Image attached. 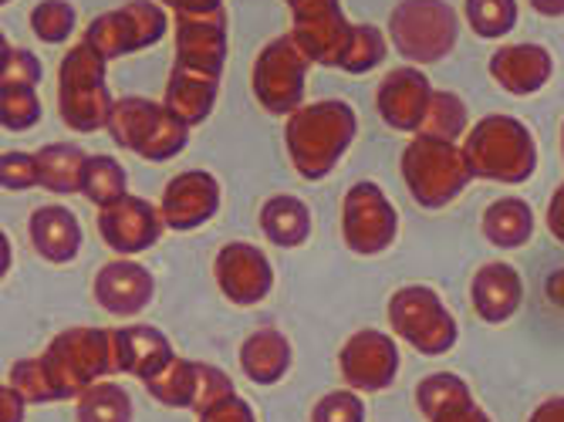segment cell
<instances>
[{"label":"cell","instance_id":"26","mask_svg":"<svg viewBox=\"0 0 564 422\" xmlns=\"http://www.w3.org/2000/svg\"><path fill=\"white\" fill-rule=\"evenodd\" d=\"M240 368H243V376L258 386L281 382L291 368V342L274 328L253 332L240 348Z\"/></svg>","mask_w":564,"mask_h":422},{"label":"cell","instance_id":"34","mask_svg":"<svg viewBox=\"0 0 564 422\" xmlns=\"http://www.w3.org/2000/svg\"><path fill=\"white\" fill-rule=\"evenodd\" d=\"M386 62V37L379 28L372 24H351V41H348V51L341 58V72L348 75H366L372 68H379Z\"/></svg>","mask_w":564,"mask_h":422},{"label":"cell","instance_id":"16","mask_svg":"<svg viewBox=\"0 0 564 422\" xmlns=\"http://www.w3.org/2000/svg\"><path fill=\"white\" fill-rule=\"evenodd\" d=\"M341 379L358 392H382L399 372V348L386 332H355L338 355Z\"/></svg>","mask_w":564,"mask_h":422},{"label":"cell","instance_id":"4","mask_svg":"<svg viewBox=\"0 0 564 422\" xmlns=\"http://www.w3.org/2000/svg\"><path fill=\"white\" fill-rule=\"evenodd\" d=\"M106 58L88 41H78L58 68V112L75 132H98L112 119V91L106 82Z\"/></svg>","mask_w":564,"mask_h":422},{"label":"cell","instance_id":"27","mask_svg":"<svg viewBox=\"0 0 564 422\" xmlns=\"http://www.w3.org/2000/svg\"><path fill=\"white\" fill-rule=\"evenodd\" d=\"M261 230L274 247H301L312 237V214H307L304 199L291 193H278L261 206Z\"/></svg>","mask_w":564,"mask_h":422},{"label":"cell","instance_id":"6","mask_svg":"<svg viewBox=\"0 0 564 422\" xmlns=\"http://www.w3.org/2000/svg\"><path fill=\"white\" fill-rule=\"evenodd\" d=\"M402 180L420 206L440 209L464 193L474 176L467 170L464 149H456V142L416 136L402 152Z\"/></svg>","mask_w":564,"mask_h":422},{"label":"cell","instance_id":"7","mask_svg":"<svg viewBox=\"0 0 564 422\" xmlns=\"http://www.w3.org/2000/svg\"><path fill=\"white\" fill-rule=\"evenodd\" d=\"M389 37L402 58L436 65L456 47L459 18L446 0H399L389 18Z\"/></svg>","mask_w":564,"mask_h":422},{"label":"cell","instance_id":"44","mask_svg":"<svg viewBox=\"0 0 564 422\" xmlns=\"http://www.w3.org/2000/svg\"><path fill=\"white\" fill-rule=\"evenodd\" d=\"M547 230L554 234V240L564 244V183H561L557 193L551 196V206H547Z\"/></svg>","mask_w":564,"mask_h":422},{"label":"cell","instance_id":"14","mask_svg":"<svg viewBox=\"0 0 564 422\" xmlns=\"http://www.w3.org/2000/svg\"><path fill=\"white\" fill-rule=\"evenodd\" d=\"M230 21L224 4L203 14H176V62L173 68L220 78L227 62Z\"/></svg>","mask_w":564,"mask_h":422},{"label":"cell","instance_id":"17","mask_svg":"<svg viewBox=\"0 0 564 422\" xmlns=\"http://www.w3.org/2000/svg\"><path fill=\"white\" fill-rule=\"evenodd\" d=\"M214 278H217L224 297L237 307L261 304L274 288V271H271V260L264 257V250H258L253 244H240V240L220 247V253L214 260Z\"/></svg>","mask_w":564,"mask_h":422},{"label":"cell","instance_id":"43","mask_svg":"<svg viewBox=\"0 0 564 422\" xmlns=\"http://www.w3.org/2000/svg\"><path fill=\"white\" fill-rule=\"evenodd\" d=\"M28 402L18 396L14 386H0V422H24Z\"/></svg>","mask_w":564,"mask_h":422},{"label":"cell","instance_id":"30","mask_svg":"<svg viewBox=\"0 0 564 422\" xmlns=\"http://www.w3.org/2000/svg\"><path fill=\"white\" fill-rule=\"evenodd\" d=\"M467 105L456 91H436L433 88V98L426 105V116L420 122V132L416 136H433V139H446V142H456L459 136H467Z\"/></svg>","mask_w":564,"mask_h":422},{"label":"cell","instance_id":"5","mask_svg":"<svg viewBox=\"0 0 564 422\" xmlns=\"http://www.w3.org/2000/svg\"><path fill=\"white\" fill-rule=\"evenodd\" d=\"M112 142L135 152L139 160L166 163L180 155L189 142V126H183L163 101H149L139 95L119 98L112 105V119L106 126Z\"/></svg>","mask_w":564,"mask_h":422},{"label":"cell","instance_id":"8","mask_svg":"<svg viewBox=\"0 0 564 422\" xmlns=\"http://www.w3.org/2000/svg\"><path fill=\"white\" fill-rule=\"evenodd\" d=\"M389 322L402 342L420 348L423 355H443L459 338V328L453 322V314L446 311V304L440 301V294L423 284H409L392 294Z\"/></svg>","mask_w":564,"mask_h":422},{"label":"cell","instance_id":"18","mask_svg":"<svg viewBox=\"0 0 564 422\" xmlns=\"http://www.w3.org/2000/svg\"><path fill=\"white\" fill-rule=\"evenodd\" d=\"M217 209H220V183L207 170H186L173 176L160 203L163 224L176 234L203 227L207 220H214Z\"/></svg>","mask_w":564,"mask_h":422},{"label":"cell","instance_id":"38","mask_svg":"<svg viewBox=\"0 0 564 422\" xmlns=\"http://www.w3.org/2000/svg\"><path fill=\"white\" fill-rule=\"evenodd\" d=\"M0 186L4 190H31L37 186V163H34V155L31 152H0Z\"/></svg>","mask_w":564,"mask_h":422},{"label":"cell","instance_id":"25","mask_svg":"<svg viewBox=\"0 0 564 422\" xmlns=\"http://www.w3.org/2000/svg\"><path fill=\"white\" fill-rule=\"evenodd\" d=\"M217 88H220V78H210V75H196V72H183V68H173L170 72V82H166V98L163 105L183 122V126H199L214 112L217 105Z\"/></svg>","mask_w":564,"mask_h":422},{"label":"cell","instance_id":"23","mask_svg":"<svg viewBox=\"0 0 564 422\" xmlns=\"http://www.w3.org/2000/svg\"><path fill=\"white\" fill-rule=\"evenodd\" d=\"M474 307L484 322L500 325L518 314L524 301V281L510 263H484L474 274Z\"/></svg>","mask_w":564,"mask_h":422},{"label":"cell","instance_id":"35","mask_svg":"<svg viewBox=\"0 0 564 422\" xmlns=\"http://www.w3.org/2000/svg\"><path fill=\"white\" fill-rule=\"evenodd\" d=\"M41 122V98L37 88L24 85H0V126L8 132H28Z\"/></svg>","mask_w":564,"mask_h":422},{"label":"cell","instance_id":"21","mask_svg":"<svg viewBox=\"0 0 564 422\" xmlns=\"http://www.w3.org/2000/svg\"><path fill=\"white\" fill-rule=\"evenodd\" d=\"M112 332V348H116V376H135L139 382H149L156 372L176 358L170 338L160 328L149 325H126V328H109Z\"/></svg>","mask_w":564,"mask_h":422},{"label":"cell","instance_id":"15","mask_svg":"<svg viewBox=\"0 0 564 422\" xmlns=\"http://www.w3.org/2000/svg\"><path fill=\"white\" fill-rule=\"evenodd\" d=\"M163 214L149 199L126 193L98 209V234L119 257H135L163 237Z\"/></svg>","mask_w":564,"mask_h":422},{"label":"cell","instance_id":"48","mask_svg":"<svg viewBox=\"0 0 564 422\" xmlns=\"http://www.w3.org/2000/svg\"><path fill=\"white\" fill-rule=\"evenodd\" d=\"M528 4L544 18H564V0H528Z\"/></svg>","mask_w":564,"mask_h":422},{"label":"cell","instance_id":"33","mask_svg":"<svg viewBox=\"0 0 564 422\" xmlns=\"http://www.w3.org/2000/svg\"><path fill=\"white\" fill-rule=\"evenodd\" d=\"M467 24L477 37L497 41L514 31L518 24V0H467L464 4Z\"/></svg>","mask_w":564,"mask_h":422},{"label":"cell","instance_id":"39","mask_svg":"<svg viewBox=\"0 0 564 422\" xmlns=\"http://www.w3.org/2000/svg\"><path fill=\"white\" fill-rule=\"evenodd\" d=\"M312 422H366V405L355 392H328L315 412H312Z\"/></svg>","mask_w":564,"mask_h":422},{"label":"cell","instance_id":"2","mask_svg":"<svg viewBox=\"0 0 564 422\" xmlns=\"http://www.w3.org/2000/svg\"><path fill=\"white\" fill-rule=\"evenodd\" d=\"M464 160L474 180L518 186L538 170V145L514 116H487L464 139Z\"/></svg>","mask_w":564,"mask_h":422},{"label":"cell","instance_id":"22","mask_svg":"<svg viewBox=\"0 0 564 422\" xmlns=\"http://www.w3.org/2000/svg\"><path fill=\"white\" fill-rule=\"evenodd\" d=\"M554 72L551 55L541 44H503L490 55V78L510 95H534Z\"/></svg>","mask_w":564,"mask_h":422},{"label":"cell","instance_id":"9","mask_svg":"<svg viewBox=\"0 0 564 422\" xmlns=\"http://www.w3.org/2000/svg\"><path fill=\"white\" fill-rule=\"evenodd\" d=\"M166 11L152 0H129V4L98 14L85 28V41L98 51L101 58L112 62L122 55H135L142 47H152L166 37Z\"/></svg>","mask_w":564,"mask_h":422},{"label":"cell","instance_id":"42","mask_svg":"<svg viewBox=\"0 0 564 422\" xmlns=\"http://www.w3.org/2000/svg\"><path fill=\"white\" fill-rule=\"evenodd\" d=\"M433 422H490V419L480 405H474V399H467V402H456L446 412H440Z\"/></svg>","mask_w":564,"mask_h":422},{"label":"cell","instance_id":"3","mask_svg":"<svg viewBox=\"0 0 564 422\" xmlns=\"http://www.w3.org/2000/svg\"><path fill=\"white\" fill-rule=\"evenodd\" d=\"M51 399H78L88 386L116 376V348L109 328H68L55 335L47 351L37 358Z\"/></svg>","mask_w":564,"mask_h":422},{"label":"cell","instance_id":"45","mask_svg":"<svg viewBox=\"0 0 564 422\" xmlns=\"http://www.w3.org/2000/svg\"><path fill=\"white\" fill-rule=\"evenodd\" d=\"M166 8H173L176 14H203V11H214L220 8L224 0H163Z\"/></svg>","mask_w":564,"mask_h":422},{"label":"cell","instance_id":"37","mask_svg":"<svg viewBox=\"0 0 564 422\" xmlns=\"http://www.w3.org/2000/svg\"><path fill=\"white\" fill-rule=\"evenodd\" d=\"M467 399H474L470 389H467V382H464V379H456V376H449V372H436V376H430L426 382H420V389H416V402H420V409L426 412L430 422H433L440 412H446L449 405L467 402Z\"/></svg>","mask_w":564,"mask_h":422},{"label":"cell","instance_id":"49","mask_svg":"<svg viewBox=\"0 0 564 422\" xmlns=\"http://www.w3.org/2000/svg\"><path fill=\"white\" fill-rule=\"evenodd\" d=\"M11 260H14V253H11V240H8V234H4V230H0V281L8 278Z\"/></svg>","mask_w":564,"mask_h":422},{"label":"cell","instance_id":"52","mask_svg":"<svg viewBox=\"0 0 564 422\" xmlns=\"http://www.w3.org/2000/svg\"><path fill=\"white\" fill-rule=\"evenodd\" d=\"M4 4H8V0H0V8H4Z\"/></svg>","mask_w":564,"mask_h":422},{"label":"cell","instance_id":"29","mask_svg":"<svg viewBox=\"0 0 564 422\" xmlns=\"http://www.w3.org/2000/svg\"><path fill=\"white\" fill-rule=\"evenodd\" d=\"M85 160L88 155L72 145V142H51L41 152H34L37 163V186L51 190L58 196H72L82 193V173H85Z\"/></svg>","mask_w":564,"mask_h":422},{"label":"cell","instance_id":"32","mask_svg":"<svg viewBox=\"0 0 564 422\" xmlns=\"http://www.w3.org/2000/svg\"><path fill=\"white\" fill-rule=\"evenodd\" d=\"M78 422H132V399L116 382H95L78 396Z\"/></svg>","mask_w":564,"mask_h":422},{"label":"cell","instance_id":"24","mask_svg":"<svg viewBox=\"0 0 564 422\" xmlns=\"http://www.w3.org/2000/svg\"><path fill=\"white\" fill-rule=\"evenodd\" d=\"M28 234H31L34 250L47 263H68L82 250V224L68 206H58V203L37 206L28 220Z\"/></svg>","mask_w":564,"mask_h":422},{"label":"cell","instance_id":"20","mask_svg":"<svg viewBox=\"0 0 564 422\" xmlns=\"http://www.w3.org/2000/svg\"><path fill=\"white\" fill-rule=\"evenodd\" d=\"M433 98V85L420 68H392L379 85L376 105L386 126L395 132H420L426 105Z\"/></svg>","mask_w":564,"mask_h":422},{"label":"cell","instance_id":"1","mask_svg":"<svg viewBox=\"0 0 564 422\" xmlns=\"http://www.w3.org/2000/svg\"><path fill=\"white\" fill-rule=\"evenodd\" d=\"M358 119L345 101H315L291 112L284 139L301 180H325L351 145Z\"/></svg>","mask_w":564,"mask_h":422},{"label":"cell","instance_id":"12","mask_svg":"<svg viewBox=\"0 0 564 422\" xmlns=\"http://www.w3.org/2000/svg\"><path fill=\"white\" fill-rule=\"evenodd\" d=\"M284 4L294 18L291 37L304 51V58L338 68L351 41V24L345 21L338 0H284Z\"/></svg>","mask_w":564,"mask_h":422},{"label":"cell","instance_id":"10","mask_svg":"<svg viewBox=\"0 0 564 422\" xmlns=\"http://www.w3.org/2000/svg\"><path fill=\"white\" fill-rule=\"evenodd\" d=\"M307 62L304 51L294 44L291 34L274 37L258 62H253V95L264 105L268 112L274 116H291L294 109H301V98H304V75H307Z\"/></svg>","mask_w":564,"mask_h":422},{"label":"cell","instance_id":"51","mask_svg":"<svg viewBox=\"0 0 564 422\" xmlns=\"http://www.w3.org/2000/svg\"><path fill=\"white\" fill-rule=\"evenodd\" d=\"M561 149H564V126H561Z\"/></svg>","mask_w":564,"mask_h":422},{"label":"cell","instance_id":"46","mask_svg":"<svg viewBox=\"0 0 564 422\" xmlns=\"http://www.w3.org/2000/svg\"><path fill=\"white\" fill-rule=\"evenodd\" d=\"M528 422H564V399H547L544 405L534 409Z\"/></svg>","mask_w":564,"mask_h":422},{"label":"cell","instance_id":"36","mask_svg":"<svg viewBox=\"0 0 564 422\" xmlns=\"http://www.w3.org/2000/svg\"><path fill=\"white\" fill-rule=\"evenodd\" d=\"M75 24H78V11H75V4H68V0H41V4L31 11V31L44 44L68 41Z\"/></svg>","mask_w":564,"mask_h":422},{"label":"cell","instance_id":"40","mask_svg":"<svg viewBox=\"0 0 564 422\" xmlns=\"http://www.w3.org/2000/svg\"><path fill=\"white\" fill-rule=\"evenodd\" d=\"M0 85H24V88H37L41 85V62L34 51L28 47H14L8 65L0 68Z\"/></svg>","mask_w":564,"mask_h":422},{"label":"cell","instance_id":"41","mask_svg":"<svg viewBox=\"0 0 564 422\" xmlns=\"http://www.w3.org/2000/svg\"><path fill=\"white\" fill-rule=\"evenodd\" d=\"M199 422H258V419H253V409L234 392V396H224L220 402L203 409Z\"/></svg>","mask_w":564,"mask_h":422},{"label":"cell","instance_id":"11","mask_svg":"<svg viewBox=\"0 0 564 422\" xmlns=\"http://www.w3.org/2000/svg\"><path fill=\"white\" fill-rule=\"evenodd\" d=\"M399 230V217L395 206L389 203V196L382 193L379 183H355L345 193L341 203V234L348 250L362 253V257H376L382 250L392 247Z\"/></svg>","mask_w":564,"mask_h":422},{"label":"cell","instance_id":"50","mask_svg":"<svg viewBox=\"0 0 564 422\" xmlns=\"http://www.w3.org/2000/svg\"><path fill=\"white\" fill-rule=\"evenodd\" d=\"M11 51H14V47H11V41L4 37V31H0V68H4V65H8V58H11Z\"/></svg>","mask_w":564,"mask_h":422},{"label":"cell","instance_id":"28","mask_svg":"<svg viewBox=\"0 0 564 422\" xmlns=\"http://www.w3.org/2000/svg\"><path fill=\"white\" fill-rule=\"evenodd\" d=\"M484 237L500 250H518L534 237V214L521 196L494 199L484 214Z\"/></svg>","mask_w":564,"mask_h":422},{"label":"cell","instance_id":"47","mask_svg":"<svg viewBox=\"0 0 564 422\" xmlns=\"http://www.w3.org/2000/svg\"><path fill=\"white\" fill-rule=\"evenodd\" d=\"M547 297H551V304L564 307V268L547 278Z\"/></svg>","mask_w":564,"mask_h":422},{"label":"cell","instance_id":"31","mask_svg":"<svg viewBox=\"0 0 564 422\" xmlns=\"http://www.w3.org/2000/svg\"><path fill=\"white\" fill-rule=\"evenodd\" d=\"M126 170L119 160H112V155H88L85 160V173H82V196L91 199L98 209L109 206L116 199L126 196Z\"/></svg>","mask_w":564,"mask_h":422},{"label":"cell","instance_id":"19","mask_svg":"<svg viewBox=\"0 0 564 422\" xmlns=\"http://www.w3.org/2000/svg\"><path fill=\"white\" fill-rule=\"evenodd\" d=\"M156 294V281L142 268V263L119 257L109 260L106 268L95 274V301L106 307L116 318H135L152 304Z\"/></svg>","mask_w":564,"mask_h":422},{"label":"cell","instance_id":"13","mask_svg":"<svg viewBox=\"0 0 564 422\" xmlns=\"http://www.w3.org/2000/svg\"><path fill=\"white\" fill-rule=\"evenodd\" d=\"M149 396L170 405V409H193L196 415L220 402L224 396H234V382L214 365L189 361V358H173L163 372H156L145 382Z\"/></svg>","mask_w":564,"mask_h":422}]
</instances>
